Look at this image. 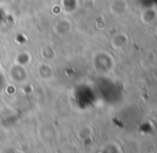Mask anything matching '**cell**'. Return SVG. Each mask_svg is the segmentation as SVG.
<instances>
[{
    "label": "cell",
    "mask_w": 157,
    "mask_h": 153,
    "mask_svg": "<svg viewBox=\"0 0 157 153\" xmlns=\"http://www.w3.org/2000/svg\"><path fill=\"white\" fill-rule=\"evenodd\" d=\"M128 4L126 0H113L110 4V11L114 16H123L127 12Z\"/></svg>",
    "instance_id": "6da1fadb"
},
{
    "label": "cell",
    "mask_w": 157,
    "mask_h": 153,
    "mask_svg": "<svg viewBox=\"0 0 157 153\" xmlns=\"http://www.w3.org/2000/svg\"><path fill=\"white\" fill-rule=\"evenodd\" d=\"M157 19V11L154 8H147L141 12L140 14V21L144 25H153Z\"/></svg>",
    "instance_id": "7a4b0ae2"
},
{
    "label": "cell",
    "mask_w": 157,
    "mask_h": 153,
    "mask_svg": "<svg viewBox=\"0 0 157 153\" xmlns=\"http://www.w3.org/2000/svg\"><path fill=\"white\" fill-rule=\"evenodd\" d=\"M127 43V35L124 33H117L112 39V45L116 48H122Z\"/></svg>",
    "instance_id": "3957f363"
}]
</instances>
